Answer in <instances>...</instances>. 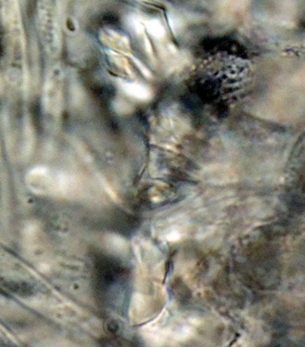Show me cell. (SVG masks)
Wrapping results in <instances>:
<instances>
[{
  "mask_svg": "<svg viewBox=\"0 0 305 347\" xmlns=\"http://www.w3.org/2000/svg\"><path fill=\"white\" fill-rule=\"evenodd\" d=\"M120 87H122L123 90L126 92L127 95L134 96L137 99L147 100L151 96V92L148 87L139 83L121 82Z\"/></svg>",
  "mask_w": 305,
  "mask_h": 347,
  "instance_id": "1",
  "label": "cell"
},
{
  "mask_svg": "<svg viewBox=\"0 0 305 347\" xmlns=\"http://www.w3.org/2000/svg\"><path fill=\"white\" fill-rule=\"evenodd\" d=\"M147 30L149 33L155 38H162L165 35V29L161 23L157 20H152L147 23Z\"/></svg>",
  "mask_w": 305,
  "mask_h": 347,
  "instance_id": "2",
  "label": "cell"
}]
</instances>
